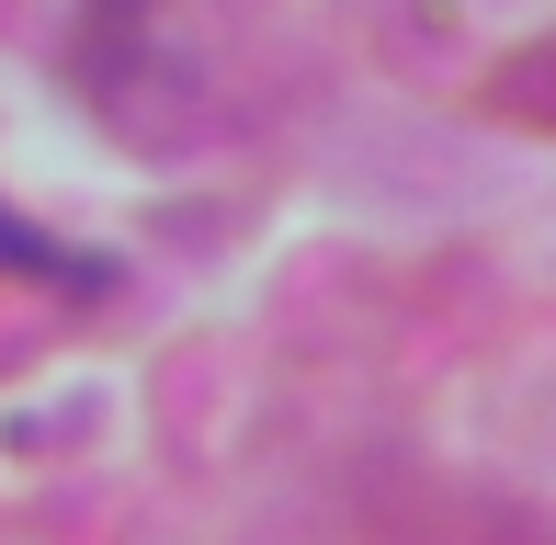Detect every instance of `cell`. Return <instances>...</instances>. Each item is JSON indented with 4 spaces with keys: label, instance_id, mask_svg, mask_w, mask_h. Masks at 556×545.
<instances>
[{
    "label": "cell",
    "instance_id": "obj_1",
    "mask_svg": "<svg viewBox=\"0 0 556 545\" xmlns=\"http://www.w3.org/2000/svg\"><path fill=\"white\" fill-rule=\"evenodd\" d=\"M0 272H23V284H58V295H103V262L68 251V239H46L35 216L0 205Z\"/></svg>",
    "mask_w": 556,
    "mask_h": 545
}]
</instances>
